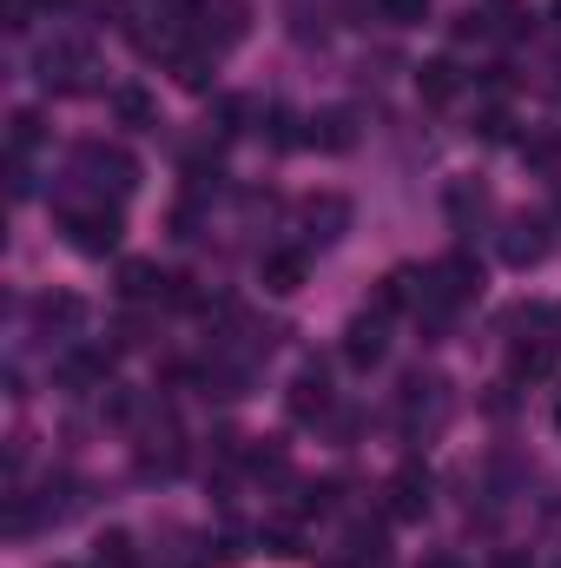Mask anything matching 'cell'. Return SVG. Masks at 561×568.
<instances>
[{
    "instance_id": "8",
    "label": "cell",
    "mask_w": 561,
    "mask_h": 568,
    "mask_svg": "<svg viewBox=\"0 0 561 568\" xmlns=\"http://www.w3.org/2000/svg\"><path fill=\"white\" fill-rule=\"evenodd\" d=\"M80 165H86V172H100V185H113L120 199H126V192L140 185V165H133L126 152H106V145H86V152H80Z\"/></svg>"
},
{
    "instance_id": "26",
    "label": "cell",
    "mask_w": 561,
    "mask_h": 568,
    "mask_svg": "<svg viewBox=\"0 0 561 568\" xmlns=\"http://www.w3.org/2000/svg\"><path fill=\"white\" fill-rule=\"evenodd\" d=\"M422 568H462V562L456 556H436V562H422Z\"/></svg>"
},
{
    "instance_id": "21",
    "label": "cell",
    "mask_w": 561,
    "mask_h": 568,
    "mask_svg": "<svg viewBox=\"0 0 561 568\" xmlns=\"http://www.w3.org/2000/svg\"><path fill=\"white\" fill-rule=\"evenodd\" d=\"M377 13L390 27H417V20H429V0H377Z\"/></svg>"
},
{
    "instance_id": "29",
    "label": "cell",
    "mask_w": 561,
    "mask_h": 568,
    "mask_svg": "<svg viewBox=\"0 0 561 568\" xmlns=\"http://www.w3.org/2000/svg\"><path fill=\"white\" fill-rule=\"evenodd\" d=\"M549 568H561V556H555V562H549Z\"/></svg>"
},
{
    "instance_id": "9",
    "label": "cell",
    "mask_w": 561,
    "mask_h": 568,
    "mask_svg": "<svg viewBox=\"0 0 561 568\" xmlns=\"http://www.w3.org/2000/svg\"><path fill=\"white\" fill-rule=\"evenodd\" d=\"M165 284H172V278H165L152 258H126V265H120V297H126V304H145V297H172Z\"/></svg>"
},
{
    "instance_id": "20",
    "label": "cell",
    "mask_w": 561,
    "mask_h": 568,
    "mask_svg": "<svg viewBox=\"0 0 561 568\" xmlns=\"http://www.w3.org/2000/svg\"><path fill=\"white\" fill-rule=\"evenodd\" d=\"M113 113H120L126 126H152V120H159V106H152L145 87H120V93H113Z\"/></svg>"
},
{
    "instance_id": "2",
    "label": "cell",
    "mask_w": 561,
    "mask_h": 568,
    "mask_svg": "<svg viewBox=\"0 0 561 568\" xmlns=\"http://www.w3.org/2000/svg\"><path fill=\"white\" fill-rule=\"evenodd\" d=\"M120 212H67V245L80 252V258H106V252H120Z\"/></svg>"
},
{
    "instance_id": "6",
    "label": "cell",
    "mask_w": 561,
    "mask_h": 568,
    "mask_svg": "<svg viewBox=\"0 0 561 568\" xmlns=\"http://www.w3.org/2000/svg\"><path fill=\"white\" fill-rule=\"evenodd\" d=\"M384 351H390V337H384V317H377V311L350 317V331H344V364H357V371H377V364H384Z\"/></svg>"
},
{
    "instance_id": "22",
    "label": "cell",
    "mask_w": 561,
    "mask_h": 568,
    "mask_svg": "<svg viewBox=\"0 0 561 568\" xmlns=\"http://www.w3.org/2000/svg\"><path fill=\"white\" fill-rule=\"evenodd\" d=\"M100 568H133V536H126V529L100 536Z\"/></svg>"
},
{
    "instance_id": "5",
    "label": "cell",
    "mask_w": 561,
    "mask_h": 568,
    "mask_svg": "<svg viewBox=\"0 0 561 568\" xmlns=\"http://www.w3.org/2000/svg\"><path fill=\"white\" fill-rule=\"evenodd\" d=\"M542 258H549V225H542V219H516V225L502 232V265L536 272Z\"/></svg>"
},
{
    "instance_id": "7",
    "label": "cell",
    "mask_w": 561,
    "mask_h": 568,
    "mask_svg": "<svg viewBox=\"0 0 561 568\" xmlns=\"http://www.w3.org/2000/svg\"><path fill=\"white\" fill-rule=\"evenodd\" d=\"M304 145H317V152H350V145H357V113H350V106L310 113V120H304Z\"/></svg>"
},
{
    "instance_id": "1",
    "label": "cell",
    "mask_w": 561,
    "mask_h": 568,
    "mask_svg": "<svg viewBox=\"0 0 561 568\" xmlns=\"http://www.w3.org/2000/svg\"><path fill=\"white\" fill-rule=\"evenodd\" d=\"M33 67H40V87H53V93H80L86 73H93V47H86V40H53Z\"/></svg>"
},
{
    "instance_id": "15",
    "label": "cell",
    "mask_w": 561,
    "mask_h": 568,
    "mask_svg": "<svg viewBox=\"0 0 561 568\" xmlns=\"http://www.w3.org/2000/svg\"><path fill=\"white\" fill-rule=\"evenodd\" d=\"M258 278H265V291H278V297H290V291L304 284V252H265Z\"/></svg>"
},
{
    "instance_id": "30",
    "label": "cell",
    "mask_w": 561,
    "mask_h": 568,
    "mask_svg": "<svg viewBox=\"0 0 561 568\" xmlns=\"http://www.w3.org/2000/svg\"><path fill=\"white\" fill-rule=\"evenodd\" d=\"M555 13H561V0H555Z\"/></svg>"
},
{
    "instance_id": "19",
    "label": "cell",
    "mask_w": 561,
    "mask_h": 568,
    "mask_svg": "<svg viewBox=\"0 0 561 568\" xmlns=\"http://www.w3.org/2000/svg\"><path fill=\"white\" fill-rule=\"evenodd\" d=\"M178 463H185V456H178V436H172V429H165V436H152V443L140 449V469H145V476H172Z\"/></svg>"
},
{
    "instance_id": "14",
    "label": "cell",
    "mask_w": 561,
    "mask_h": 568,
    "mask_svg": "<svg viewBox=\"0 0 561 568\" xmlns=\"http://www.w3.org/2000/svg\"><path fill=\"white\" fill-rule=\"evenodd\" d=\"M106 371H113V357H106V351H73V357L60 364V384L93 390V384H106Z\"/></svg>"
},
{
    "instance_id": "23",
    "label": "cell",
    "mask_w": 561,
    "mask_h": 568,
    "mask_svg": "<svg viewBox=\"0 0 561 568\" xmlns=\"http://www.w3.org/2000/svg\"><path fill=\"white\" fill-rule=\"evenodd\" d=\"M7 140H13V159L33 152V145H40V113H13V133H7Z\"/></svg>"
},
{
    "instance_id": "3",
    "label": "cell",
    "mask_w": 561,
    "mask_h": 568,
    "mask_svg": "<svg viewBox=\"0 0 561 568\" xmlns=\"http://www.w3.org/2000/svg\"><path fill=\"white\" fill-rule=\"evenodd\" d=\"M384 516H390V523H422V516H429V469H422V463H404V469L390 476Z\"/></svg>"
},
{
    "instance_id": "24",
    "label": "cell",
    "mask_w": 561,
    "mask_h": 568,
    "mask_svg": "<svg viewBox=\"0 0 561 568\" xmlns=\"http://www.w3.org/2000/svg\"><path fill=\"white\" fill-rule=\"evenodd\" d=\"M265 549H272L278 562H290V556H304V536H297V529H272V536H265Z\"/></svg>"
},
{
    "instance_id": "27",
    "label": "cell",
    "mask_w": 561,
    "mask_h": 568,
    "mask_svg": "<svg viewBox=\"0 0 561 568\" xmlns=\"http://www.w3.org/2000/svg\"><path fill=\"white\" fill-rule=\"evenodd\" d=\"M496 568H529V562H522V556H502V562H496Z\"/></svg>"
},
{
    "instance_id": "12",
    "label": "cell",
    "mask_w": 561,
    "mask_h": 568,
    "mask_svg": "<svg viewBox=\"0 0 561 568\" xmlns=\"http://www.w3.org/2000/svg\"><path fill=\"white\" fill-rule=\"evenodd\" d=\"M442 205H449V219H456V225H476V219L489 212V185H482V179H456Z\"/></svg>"
},
{
    "instance_id": "4",
    "label": "cell",
    "mask_w": 561,
    "mask_h": 568,
    "mask_svg": "<svg viewBox=\"0 0 561 568\" xmlns=\"http://www.w3.org/2000/svg\"><path fill=\"white\" fill-rule=\"evenodd\" d=\"M284 410H290L297 424H324V417H330V377H324V364H304V371L290 377Z\"/></svg>"
},
{
    "instance_id": "13",
    "label": "cell",
    "mask_w": 561,
    "mask_h": 568,
    "mask_svg": "<svg viewBox=\"0 0 561 568\" xmlns=\"http://www.w3.org/2000/svg\"><path fill=\"white\" fill-rule=\"evenodd\" d=\"M555 371V337H536V344H516V357H509V377H522V384H536V377H549Z\"/></svg>"
},
{
    "instance_id": "17",
    "label": "cell",
    "mask_w": 561,
    "mask_h": 568,
    "mask_svg": "<svg viewBox=\"0 0 561 568\" xmlns=\"http://www.w3.org/2000/svg\"><path fill=\"white\" fill-rule=\"evenodd\" d=\"M482 20H489V33H529L536 27V7L529 0H489Z\"/></svg>"
},
{
    "instance_id": "18",
    "label": "cell",
    "mask_w": 561,
    "mask_h": 568,
    "mask_svg": "<svg viewBox=\"0 0 561 568\" xmlns=\"http://www.w3.org/2000/svg\"><path fill=\"white\" fill-rule=\"evenodd\" d=\"M33 317H40V324H47V331H60V337H67V331H73V324H80V317H86V304H80V297H67V291H60V297H40V304H33Z\"/></svg>"
},
{
    "instance_id": "25",
    "label": "cell",
    "mask_w": 561,
    "mask_h": 568,
    "mask_svg": "<svg viewBox=\"0 0 561 568\" xmlns=\"http://www.w3.org/2000/svg\"><path fill=\"white\" fill-rule=\"evenodd\" d=\"M476 133H482L489 145H502V140H509V113H502V106H489V113L476 120Z\"/></svg>"
},
{
    "instance_id": "10",
    "label": "cell",
    "mask_w": 561,
    "mask_h": 568,
    "mask_svg": "<svg viewBox=\"0 0 561 568\" xmlns=\"http://www.w3.org/2000/svg\"><path fill=\"white\" fill-rule=\"evenodd\" d=\"M304 225H310V239H317V245H330V239H344L350 205H344L337 192H324V199H310V205H304Z\"/></svg>"
},
{
    "instance_id": "16",
    "label": "cell",
    "mask_w": 561,
    "mask_h": 568,
    "mask_svg": "<svg viewBox=\"0 0 561 568\" xmlns=\"http://www.w3.org/2000/svg\"><path fill=\"white\" fill-rule=\"evenodd\" d=\"M172 80L185 93H205L212 87V47H192V53H172Z\"/></svg>"
},
{
    "instance_id": "28",
    "label": "cell",
    "mask_w": 561,
    "mask_h": 568,
    "mask_svg": "<svg viewBox=\"0 0 561 568\" xmlns=\"http://www.w3.org/2000/svg\"><path fill=\"white\" fill-rule=\"evenodd\" d=\"M555 429H561V404H555Z\"/></svg>"
},
{
    "instance_id": "11",
    "label": "cell",
    "mask_w": 561,
    "mask_h": 568,
    "mask_svg": "<svg viewBox=\"0 0 561 568\" xmlns=\"http://www.w3.org/2000/svg\"><path fill=\"white\" fill-rule=\"evenodd\" d=\"M417 93L429 106H449L456 93H462V73H456V60H422L417 67Z\"/></svg>"
}]
</instances>
